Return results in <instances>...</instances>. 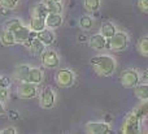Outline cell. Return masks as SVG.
<instances>
[{
  "mask_svg": "<svg viewBox=\"0 0 148 134\" xmlns=\"http://www.w3.org/2000/svg\"><path fill=\"white\" fill-rule=\"evenodd\" d=\"M94 72L100 77H110L117 69V61L110 55H96L90 60Z\"/></svg>",
  "mask_w": 148,
  "mask_h": 134,
  "instance_id": "cell-1",
  "label": "cell"
},
{
  "mask_svg": "<svg viewBox=\"0 0 148 134\" xmlns=\"http://www.w3.org/2000/svg\"><path fill=\"white\" fill-rule=\"evenodd\" d=\"M130 38L126 31H117L112 38L108 39V48L113 52H122L127 48Z\"/></svg>",
  "mask_w": 148,
  "mask_h": 134,
  "instance_id": "cell-2",
  "label": "cell"
},
{
  "mask_svg": "<svg viewBox=\"0 0 148 134\" xmlns=\"http://www.w3.org/2000/svg\"><path fill=\"white\" fill-rule=\"evenodd\" d=\"M140 130H142V120L136 116V113L134 111L129 112L122 122L121 132L125 134H136L140 133Z\"/></svg>",
  "mask_w": 148,
  "mask_h": 134,
  "instance_id": "cell-3",
  "label": "cell"
},
{
  "mask_svg": "<svg viewBox=\"0 0 148 134\" xmlns=\"http://www.w3.org/2000/svg\"><path fill=\"white\" fill-rule=\"evenodd\" d=\"M120 82L125 89H134L138 83H140V73L134 68L125 69L120 76Z\"/></svg>",
  "mask_w": 148,
  "mask_h": 134,
  "instance_id": "cell-4",
  "label": "cell"
},
{
  "mask_svg": "<svg viewBox=\"0 0 148 134\" xmlns=\"http://www.w3.org/2000/svg\"><path fill=\"white\" fill-rule=\"evenodd\" d=\"M55 81H56V83L60 87L66 89L74 85V82H75V74L69 68H62V69H59L56 72Z\"/></svg>",
  "mask_w": 148,
  "mask_h": 134,
  "instance_id": "cell-5",
  "label": "cell"
},
{
  "mask_svg": "<svg viewBox=\"0 0 148 134\" xmlns=\"http://www.w3.org/2000/svg\"><path fill=\"white\" fill-rule=\"evenodd\" d=\"M56 100L57 96L55 90L51 87V86H47L42 90L40 95H39V104H40L42 108L44 109H51L56 106Z\"/></svg>",
  "mask_w": 148,
  "mask_h": 134,
  "instance_id": "cell-6",
  "label": "cell"
},
{
  "mask_svg": "<svg viewBox=\"0 0 148 134\" xmlns=\"http://www.w3.org/2000/svg\"><path fill=\"white\" fill-rule=\"evenodd\" d=\"M38 94H39L38 85L27 82V81L21 82L17 87V95H18V98H21V99H26V100L34 99Z\"/></svg>",
  "mask_w": 148,
  "mask_h": 134,
  "instance_id": "cell-7",
  "label": "cell"
},
{
  "mask_svg": "<svg viewBox=\"0 0 148 134\" xmlns=\"http://www.w3.org/2000/svg\"><path fill=\"white\" fill-rule=\"evenodd\" d=\"M42 64L47 68V69H56L60 65V56L55 49L46 48L40 55Z\"/></svg>",
  "mask_w": 148,
  "mask_h": 134,
  "instance_id": "cell-8",
  "label": "cell"
},
{
  "mask_svg": "<svg viewBox=\"0 0 148 134\" xmlns=\"http://www.w3.org/2000/svg\"><path fill=\"white\" fill-rule=\"evenodd\" d=\"M84 132L90 134H107L112 132V126L107 121H91L84 125Z\"/></svg>",
  "mask_w": 148,
  "mask_h": 134,
  "instance_id": "cell-9",
  "label": "cell"
},
{
  "mask_svg": "<svg viewBox=\"0 0 148 134\" xmlns=\"http://www.w3.org/2000/svg\"><path fill=\"white\" fill-rule=\"evenodd\" d=\"M88 46L95 51H103L108 46V39L105 36H103L100 33L94 34L88 38Z\"/></svg>",
  "mask_w": 148,
  "mask_h": 134,
  "instance_id": "cell-10",
  "label": "cell"
},
{
  "mask_svg": "<svg viewBox=\"0 0 148 134\" xmlns=\"http://www.w3.org/2000/svg\"><path fill=\"white\" fill-rule=\"evenodd\" d=\"M62 22H64V18L61 13H48L46 17V27L52 29V30L61 27Z\"/></svg>",
  "mask_w": 148,
  "mask_h": 134,
  "instance_id": "cell-11",
  "label": "cell"
},
{
  "mask_svg": "<svg viewBox=\"0 0 148 134\" xmlns=\"http://www.w3.org/2000/svg\"><path fill=\"white\" fill-rule=\"evenodd\" d=\"M30 69H31V67L29 64L17 65V67L14 68V72H13V78L20 81V82H25V81H27Z\"/></svg>",
  "mask_w": 148,
  "mask_h": 134,
  "instance_id": "cell-12",
  "label": "cell"
},
{
  "mask_svg": "<svg viewBox=\"0 0 148 134\" xmlns=\"http://www.w3.org/2000/svg\"><path fill=\"white\" fill-rule=\"evenodd\" d=\"M23 46H25L33 55H38V56H40L42 52L46 49V46L42 43V41L38 38V36H36V38H34L33 41L23 43Z\"/></svg>",
  "mask_w": 148,
  "mask_h": 134,
  "instance_id": "cell-13",
  "label": "cell"
},
{
  "mask_svg": "<svg viewBox=\"0 0 148 134\" xmlns=\"http://www.w3.org/2000/svg\"><path fill=\"white\" fill-rule=\"evenodd\" d=\"M30 33H31V29L27 27V26H21L20 29H17L16 31H13V35H14V39H16V43H20V44H23L25 42L29 41V36H30Z\"/></svg>",
  "mask_w": 148,
  "mask_h": 134,
  "instance_id": "cell-14",
  "label": "cell"
},
{
  "mask_svg": "<svg viewBox=\"0 0 148 134\" xmlns=\"http://www.w3.org/2000/svg\"><path fill=\"white\" fill-rule=\"evenodd\" d=\"M38 38L40 39L42 43L47 47V46H51V44L53 43L55 39H56V35H55V33H53L52 29L46 27V29H43L42 31L38 33Z\"/></svg>",
  "mask_w": 148,
  "mask_h": 134,
  "instance_id": "cell-15",
  "label": "cell"
},
{
  "mask_svg": "<svg viewBox=\"0 0 148 134\" xmlns=\"http://www.w3.org/2000/svg\"><path fill=\"white\" fill-rule=\"evenodd\" d=\"M117 31H118L117 30V26H116L113 22H110V21H107V22H104L101 25V27H100V34H101L103 36H105L107 39L112 38V36L114 35Z\"/></svg>",
  "mask_w": 148,
  "mask_h": 134,
  "instance_id": "cell-16",
  "label": "cell"
},
{
  "mask_svg": "<svg viewBox=\"0 0 148 134\" xmlns=\"http://www.w3.org/2000/svg\"><path fill=\"white\" fill-rule=\"evenodd\" d=\"M43 78H44V74L40 68H31L30 73H29V77H27V82L39 85V83L43 82Z\"/></svg>",
  "mask_w": 148,
  "mask_h": 134,
  "instance_id": "cell-17",
  "label": "cell"
},
{
  "mask_svg": "<svg viewBox=\"0 0 148 134\" xmlns=\"http://www.w3.org/2000/svg\"><path fill=\"white\" fill-rule=\"evenodd\" d=\"M30 14L31 17H47L48 10H47L44 3L42 1V3H36L30 8Z\"/></svg>",
  "mask_w": 148,
  "mask_h": 134,
  "instance_id": "cell-18",
  "label": "cell"
},
{
  "mask_svg": "<svg viewBox=\"0 0 148 134\" xmlns=\"http://www.w3.org/2000/svg\"><path fill=\"white\" fill-rule=\"evenodd\" d=\"M136 113V116L144 121V120H148V99L147 100H140V103L133 109Z\"/></svg>",
  "mask_w": 148,
  "mask_h": 134,
  "instance_id": "cell-19",
  "label": "cell"
},
{
  "mask_svg": "<svg viewBox=\"0 0 148 134\" xmlns=\"http://www.w3.org/2000/svg\"><path fill=\"white\" fill-rule=\"evenodd\" d=\"M134 94L139 100H147L148 99V82H140L134 87Z\"/></svg>",
  "mask_w": 148,
  "mask_h": 134,
  "instance_id": "cell-20",
  "label": "cell"
},
{
  "mask_svg": "<svg viewBox=\"0 0 148 134\" xmlns=\"http://www.w3.org/2000/svg\"><path fill=\"white\" fill-rule=\"evenodd\" d=\"M0 43L5 47H12L16 44V39H14V35H13L12 31L9 30H3L1 34H0Z\"/></svg>",
  "mask_w": 148,
  "mask_h": 134,
  "instance_id": "cell-21",
  "label": "cell"
},
{
  "mask_svg": "<svg viewBox=\"0 0 148 134\" xmlns=\"http://www.w3.org/2000/svg\"><path fill=\"white\" fill-rule=\"evenodd\" d=\"M44 5H46L48 13H61L64 12V7H62V1H53V0H44Z\"/></svg>",
  "mask_w": 148,
  "mask_h": 134,
  "instance_id": "cell-22",
  "label": "cell"
},
{
  "mask_svg": "<svg viewBox=\"0 0 148 134\" xmlns=\"http://www.w3.org/2000/svg\"><path fill=\"white\" fill-rule=\"evenodd\" d=\"M29 27L33 31H42L43 29H46V17H31V22Z\"/></svg>",
  "mask_w": 148,
  "mask_h": 134,
  "instance_id": "cell-23",
  "label": "cell"
},
{
  "mask_svg": "<svg viewBox=\"0 0 148 134\" xmlns=\"http://www.w3.org/2000/svg\"><path fill=\"white\" fill-rule=\"evenodd\" d=\"M101 5V0H83V8L86 12L95 13L100 9Z\"/></svg>",
  "mask_w": 148,
  "mask_h": 134,
  "instance_id": "cell-24",
  "label": "cell"
},
{
  "mask_svg": "<svg viewBox=\"0 0 148 134\" xmlns=\"http://www.w3.org/2000/svg\"><path fill=\"white\" fill-rule=\"evenodd\" d=\"M21 26H23L22 21L20 20L18 17H13V18H9L8 21H5L4 23V29L5 30H9V31H16L17 29H20Z\"/></svg>",
  "mask_w": 148,
  "mask_h": 134,
  "instance_id": "cell-25",
  "label": "cell"
},
{
  "mask_svg": "<svg viewBox=\"0 0 148 134\" xmlns=\"http://www.w3.org/2000/svg\"><path fill=\"white\" fill-rule=\"evenodd\" d=\"M94 25H95V21H94V18H92L91 16L84 14V16H82V17L79 18V26H81L82 30L88 31V30H91V29L94 27Z\"/></svg>",
  "mask_w": 148,
  "mask_h": 134,
  "instance_id": "cell-26",
  "label": "cell"
},
{
  "mask_svg": "<svg viewBox=\"0 0 148 134\" xmlns=\"http://www.w3.org/2000/svg\"><path fill=\"white\" fill-rule=\"evenodd\" d=\"M138 51L142 56H146L148 57V35H144L139 39L138 42Z\"/></svg>",
  "mask_w": 148,
  "mask_h": 134,
  "instance_id": "cell-27",
  "label": "cell"
},
{
  "mask_svg": "<svg viewBox=\"0 0 148 134\" xmlns=\"http://www.w3.org/2000/svg\"><path fill=\"white\" fill-rule=\"evenodd\" d=\"M17 4H18V0H0V5L9 8L10 10L16 9V8H17Z\"/></svg>",
  "mask_w": 148,
  "mask_h": 134,
  "instance_id": "cell-28",
  "label": "cell"
},
{
  "mask_svg": "<svg viewBox=\"0 0 148 134\" xmlns=\"http://www.w3.org/2000/svg\"><path fill=\"white\" fill-rule=\"evenodd\" d=\"M10 83H12V81H10V78L8 76H0V87L9 89Z\"/></svg>",
  "mask_w": 148,
  "mask_h": 134,
  "instance_id": "cell-29",
  "label": "cell"
},
{
  "mask_svg": "<svg viewBox=\"0 0 148 134\" xmlns=\"http://www.w3.org/2000/svg\"><path fill=\"white\" fill-rule=\"evenodd\" d=\"M138 8L140 12L148 13V0H138Z\"/></svg>",
  "mask_w": 148,
  "mask_h": 134,
  "instance_id": "cell-30",
  "label": "cell"
},
{
  "mask_svg": "<svg viewBox=\"0 0 148 134\" xmlns=\"http://www.w3.org/2000/svg\"><path fill=\"white\" fill-rule=\"evenodd\" d=\"M88 38L90 36H87L84 33H81L77 36V41H78V43H88Z\"/></svg>",
  "mask_w": 148,
  "mask_h": 134,
  "instance_id": "cell-31",
  "label": "cell"
},
{
  "mask_svg": "<svg viewBox=\"0 0 148 134\" xmlns=\"http://www.w3.org/2000/svg\"><path fill=\"white\" fill-rule=\"evenodd\" d=\"M8 96H9V91H8V89L0 87V99H1V100H7Z\"/></svg>",
  "mask_w": 148,
  "mask_h": 134,
  "instance_id": "cell-32",
  "label": "cell"
},
{
  "mask_svg": "<svg viewBox=\"0 0 148 134\" xmlns=\"http://www.w3.org/2000/svg\"><path fill=\"white\" fill-rule=\"evenodd\" d=\"M0 133H1V134H16V133H17V129H16V128H13V126H9V128L3 129Z\"/></svg>",
  "mask_w": 148,
  "mask_h": 134,
  "instance_id": "cell-33",
  "label": "cell"
},
{
  "mask_svg": "<svg viewBox=\"0 0 148 134\" xmlns=\"http://www.w3.org/2000/svg\"><path fill=\"white\" fill-rule=\"evenodd\" d=\"M9 119L10 120H18V119H20V115H18L17 111L12 109V111H9Z\"/></svg>",
  "mask_w": 148,
  "mask_h": 134,
  "instance_id": "cell-34",
  "label": "cell"
},
{
  "mask_svg": "<svg viewBox=\"0 0 148 134\" xmlns=\"http://www.w3.org/2000/svg\"><path fill=\"white\" fill-rule=\"evenodd\" d=\"M9 13H10V9H9V8L0 5V14H1V16H8Z\"/></svg>",
  "mask_w": 148,
  "mask_h": 134,
  "instance_id": "cell-35",
  "label": "cell"
},
{
  "mask_svg": "<svg viewBox=\"0 0 148 134\" xmlns=\"http://www.w3.org/2000/svg\"><path fill=\"white\" fill-rule=\"evenodd\" d=\"M140 81L142 82H148V68L143 72V74L140 76Z\"/></svg>",
  "mask_w": 148,
  "mask_h": 134,
  "instance_id": "cell-36",
  "label": "cell"
},
{
  "mask_svg": "<svg viewBox=\"0 0 148 134\" xmlns=\"http://www.w3.org/2000/svg\"><path fill=\"white\" fill-rule=\"evenodd\" d=\"M4 113H5V104H4V100L0 99V116Z\"/></svg>",
  "mask_w": 148,
  "mask_h": 134,
  "instance_id": "cell-37",
  "label": "cell"
},
{
  "mask_svg": "<svg viewBox=\"0 0 148 134\" xmlns=\"http://www.w3.org/2000/svg\"><path fill=\"white\" fill-rule=\"evenodd\" d=\"M53 1H62V0H53Z\"/></svg>",
  "mask_w": 148,
  "mask_h": 134,
  "instance_id": "cell-38",
  "label": "cell"
},
{
  "mask_svg": "<svg viewBox=\"0 0 148 134\" xmlns=\"http://www.w3.org/2000/svg\"><path fill=\"white\" fill-rule=\"evenodd\" d=\"M146 133H148V129H147V130H146Z\"/></svg>",
  "mask_w": 148,
  "mask_h": 134,
  "instance_id": "cell-39",
  "label": "cell"
},
{
  "mask_svg": "<svg viewBox=\"0 0 148 134\" xmlns=\"http://www.w3.org/2000/svg\"><path fill=\"white\" fill-rule=\"evenodd\" d=\"M18 1H20V0H18Z\"/></svg>",
  "mask_w": 148,
  "mask_h": 134,
  "instance_id": "cell-40",
  "label": "cell"
}]
</instances>
